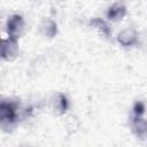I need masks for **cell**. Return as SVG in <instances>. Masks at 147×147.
Returning <instances> with one entry per match:
<instances>
[{"label": "cell", "instance_id": "cell-1", "mask_svg": "<svg viewBox=\"0 0 147 147\" xmlns=\"http://www.w3.org/2000/svg\"><path fill=\"white\" fill-rule=\"evenodd\" d=\"M24 26V22L22 16L20 15H13L7 21V33L8 38L17 40V38L21 36L22 30Z\"/></svg>", "mask_w": 147, "mask_h": 147}, {"label": "cell", "instance_id": "cell-2", "mask_svg": "<svg viewBox=\"0 0 147 147\" xmlns=\"http://www.w3.org/2000/svg\"><path fill=\"white\" fill-rule=\"evenodd\" d=\"M0 116L2 124H11L16 121L17 114H16V107L13 102H1L0 106Z\"/></svg>", "mask_w": 147, "mask_h": 147}, {"label": "cell", "instance_id": "cell-3", "mask_svg": "<svg viewBox=\"0 0 147 147\" xmlns=\"http://www.w3.org/2000/svg\"><path fill=\"white\" fill-rule=\"evenodd\" d=\"M18 52V46H17V40L14 39H3L2 40V46H1V54L2 59L5 60H11L16 56Z\"/></svg>", "mask_w": 147, "mask_h": 147}, {"label": "cell", "instance_id": "cell-4", "mask_svg": "<svg viewBox=\"0 0 147 147\" xmlns=\"http://www.w3.org/2000/svg\"><path fill=\"white\" fill-rule=\"evenodd\" d=\"M125 14H126V8L123 5L115 3L108 8L107 17L111 21H118V20H122L125 16Z\"/></svg>", "mask_w": 147, "mask_h": 147}, {"label": "cell", "instance_id": "cell-5", "mask_svg": "<svg viewBox=\"0 0 147 147\" xmlns=\"http://www.w3.org/2000/svg\"><path fill=\"white\" fill-rule=\"evenodd\" d=\"M118 41L123 45V46H130L133 45L137 41V34L133 30H124L118 34Z\"/></svg>", "mask_w": 147, "mask_h": 147}, {"label": "cell", "instance_id": "cell-6", "mask_svg": "<svg viewBox=\"0 0 147 147\" xmlns=\"http://www.w3.org/2000/svg\"><path fill=\"white\" fill-rule=\"evenodd\" d=\"M133 127L137 131V134L140 137L147 136V122L144 121L141 117H136L133 122Z\"/></svg>", "mask_w": 147, "mask_h": 147}, {"label": "cell", "instance_id": "cell-7", "mask_svg": "<svg viewBox=\"0 0 147 147\" xmlns=\"http://www.w3.org/2000/svg\"><path fill=\"white\" fill-rule=\"evenodd\" d=\"M91 25H93L94 28H96L98 30H100L101 33L105 34V36H107V37H109L110 33H111L110 30H109V28H108V25H107V23L105 21H102L101 18H99V17L93 18L91 21Z\"/></svg>", "mask_w": 147, "mask_h": 147}, {"label": "cell", "instance_id": "cell-8", "mask_svg": "<svg viewBox=\"0 0 147 147\" xmlns=\"http://www.w3.org/2000/svg\"><path fill=\"white\" fill-rule=\"evenodd\" d=\"M133 113L136 117H141V115L145 113V105L142 102H136L133 106Z\"/></svg>", "mask_w": 147, "mask_h": 147}]
</instances>
